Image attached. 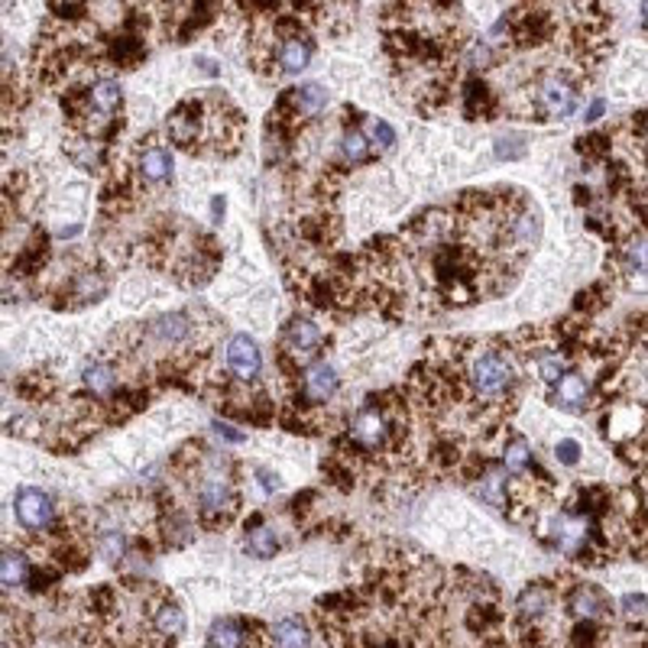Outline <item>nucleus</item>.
<instances>
[{
	"label": "nucleus",
	"instance_id": "f257e3e1",
	"mask_svg": "<svg viewBox=\"0 0 648 648\" xmlns=\"http://www.w3.org/2000/svg\"><path fill=\"white\" fill-rule=\"evenodd\" d=\"M195 502H198V522L205 529H224V525L233 522V516L240 510V493L233 477L227 473L224 461L211 457V467L198 480Z\"/></svg>",
	"mask_w": 648,
	"mask_h": 648
},
{
	"label": "nucleus",
	"instance_id": "f03ea898",
	"mask_svg": "<svg viewBox=\"0 0 648 648\" xmlns=\"http://www.w3.org/2000/svg\"><path fill=\"white\" fill-rule=\"evenodd\" d=\"M324 348V334L311 318H299L286 324L282 340H279V367H282V376L295 379L299 373H305L309 367L318 363V354Z\"/></svg>",
	"mask_w": 648,
	"mask_h": 648
},
{
	"label": "nucleus",
	"instance_id": "7ed1b4c3",
	"mask_svg": "<svg viewBox=\"0 0 648 648\" xmlns=\"http://www.w3.org/2000/svg\"><path fill=\"white\" fill-rule=\"evenodd\" d=\"M166 133L178 149L186 153H201L205 149V137H208V108L205 98H186L172 108L169 120H166Z\"/></svg>",
	"mask_w": 648,
	"mask_h": 648
},
{
	"label": "nucleus",
	"instance_id": "20e7f679",
	"mask_svg": "<svg viewBox=\"0 0 648 648\" xmlns=\"http://www.w3.org/2000/svg\"><path fill=\"white\" fill-rule=\"evenodd\" d=\"M577 81L571 78V71H551L538 81L532 98V110H538L541 120L551 117V120H564L577 110Z\"/></svg>",
	"mask_w": 648,
	"mask_h": 648
},
{
	"label": "nucleus",
	"instance_id": "39448f33",
	"mask_svg": "<svg viewBox=\"0 0 648 648\" xmlns=\"http://www.w3.org/2000/svg\"><path fill=\"white\" fill-rule=\"evenodd\" d=\"M14 512L20 529L30 535H49L59 525V512H55V502L46 490L39 486H20L14 496Z\"/></svg>",
	"mask_w": 648,
	"mask_h": 648
},
{
	"label": "nucleus",
	"instance_id": "423d86ee",
	"mask_svg": "<svg viewBox=\"0 0 648 648\" xmlns=\"http://www.w3.org/2000/svg\"><path fill=\"white\" fill-rule=\"evenodd\" d=\"M149 629L162 648H172L186 635V613L176 603L169 590H153L149 594Z\"/></svg>",
	"mask_w": 648,
	"mask_h": 648
},
{
	"label": "nucleus",
	"instance_id": "0eeeda50",
	"mask_svg": "<svg viewBox=\"0 0 648 648\" xmlns=\"http://www.w3.org/2000/svg\"><path fill=\"white\" fill-rule=\"evenodd\" d=\"M564 606L571 613L574 623H610L613 619V603L594 584H567L564 586Z\"/></svg>",
	"mask_w": 648,
	"mask_h": 648
},
{
	"label": "nucleus",
	"instance_id": "6e6552de",
	"mask_svg": "<svg viewBox=\"0 0 648 648\" xmlns=\"http://www.w3.org/2000/svg\"><path fill=\"white\" fill-rule=\"evenodd\" d=\"M338 386H340L338 370H334L331 363L318 360L315 367H309V370L301 373L299 389H295V395H292V405L295 409H318V405H328V402L334 399V393H338Z\"/></svg>",
	"mask_w": 648,
	"mask_h": 648
},
{
	"label": "nucleus",
	"instance_id": "1a4fd4ad",
	"mask_svg": "<svg viewBox=\"0 0 648 648\" xmlns=\"http://www.w3.org/2000/svg\"><path fill=\"white\" fill-rule=\"evenodd\" d=\"M108 276H104V270H91V266H85V270H78L69 276V282H65L62 289H59V309H81V305H91V301L104 299L108 295Z\"/></svg>",
	"mask_w": 648,
	"mask_h": 648
},
{
	"label": "nucleus",
	"instance_id": "9d476101",
	"mask_svg": "<svg viewBox=\"0 0 648 648\" xmlns=\"http://www.w3.org/2000/svg\"><path fill=\"white\" fill-rule=\"evenodd\" d=\"M133 176H137V182H147V186H166L172 178V156L156 137L139 139Z\"/></svg>",
	"mask_w": 648,
	"mask_h": 648
},
{
	"label": "nucleus",
	"instance_id": "9b49d317",
	"mask_svg": "<svg viewBox=\"0 0 648 648\" xmlns=\"http://www.w3.org/2000/svg\"><path fill=\"white\" fill-rule=\"evenodd\" d=\"M555 596H557V586L548 584V580L529 584L516 600V625L538 629V623L548 616V610L555 606Z\"/></svg>",
	"mask_w": 648,
	"mask_h": 648
},
{
	"label": "nucleus",
	"instance_id": "f8f14e48",
	"mask_svg": "<svg viewBox=\"0 0 648 648\" xmlns=\"http://www.w3.org/2000/svg\"><path fill=\"white\" fill-rule=\"evenodd\" d=\"M224 357H227V370H231L233 379L243 383V386L260 376L262 357H260V348H256V340L247 338V334H233V338L227 340Z\"/></svg>",
	"mask_w": 648,
	"mask_h": 648
},
{
	"label": "nucleus",
	"instance_id": "ddd939ff",
	"mask_svg": "<svg viewBox=\"0 0 648 648\" xmlns=\"http://www.w3.org/2000/svg\"><path fill=\"white\" fill-rule=\"evenodd\" d=\"M461 98H463V117H467V120H496V114H500V98H496V94L490 91V85L477 75L463 81Z\"/></svg>",
	"mask_w": 648,
	"mask_h": 648
},
{
	"label": "nucleus",
	"instance_id": "4468645a",
	"mask_svg": "<svg viewBox=\"0 0 648 648\" xmlns=\"http://www.w3.org/2000/svg\"><path fill=\"white\" fill-rule=\"evenodd\" d=\"M590 393H594V383H590V376L580 370H567V376L557 383L555 389H551L548 399L555 402L557 409H567V412H580L590 402Z\"/></svg>",
	"mask_w": 648,
	"mask_h": 648
},
{
	"label": "nucleus",
	"instance_id": "2eb2a0df",
	"mask_svg": "<svg viewBox=\"0 0 648 648\" xmlns=\"http://www.w3.org/2000/svg\"><path fill=\"white\" fill-rule=\"evenodd\" d=\"M81 383H85V389L91 393V399H100V402H110L120 393V376H117V367L110 360L85 363Z\"/></svg>",
	"mask_w": 648,
	"mask_h": 648
},
{
	"label": "nucleus",
	"instance_id": "dca6fc26",
	"mask_svg": "<svg viewBox=\"0 0 648 648\" xmlns=\"http://www.w3.org/2000/svg\"><path fill=\"white\" fill-rule=\"evenodd\" d=\"M100 55H104L110 65H120V69H137V65L147 59V43H143V36L120 33V36L104 39V52Z\"/></svg>",
	"mask_w": 648,
	"mask_h": 648
},
{
	"label": "nucleus",
	"instance_id": "f3484780",
	"mask_svg": "<svg viewBox=\"0 0 648 648\" xmlns=\"http://www.w3.org/2000/svg\"><path fill=\"white\" fill-rule=\"evenodd\" d=\"M311 52H315V43H311L309 33H305V36L279 39V43H276V65H279V71H289V75L301 71L305 65H309Z\"/></svg>",
	"mask_w": 648,
	"mask_h": 648
},
{
	"label": "nucleus",
	"instance_id": "a211bd4d",
	"mask_svg": "<svg viewBox=\"0 0 648 648\" xmlns=\"http://www.w3.org/2000/svg\"><path fill=\"white\" fill-rule=\"evenodd\" d=\"M46 262H49V233L33 231L26 247L14 260V276H36V272L46 270Z\"/></svg>",
	"mask_w": 648,
	"mask_h": 648
},
{
	"label": "nucleus",
	"instance_id": "6ab92c4d",
	"mask_svg": "<svg viewBox=\"0 0 648 648\" xmlns=\"http://www.w3.org/2000/svg\"><path fill=\"white\" fill-rule=\"evenodd\" d=\"M108 153H110V147L104 143V139L78 137V133H71L69 137V156H71V162H75L78 169H88V172L104 169Z\"/></svg>",
	"mask_w": 648,
	"mask_h": 648
},
{
	"label": "nucleus",
	"instance_id": "aec40b11",
	"mask_svg": "<svg viewBox=\"0 0 648 648\" xmlns=\"http://www.w3.org/2000/svg\"><path fill=\"white\" fill-rule=\"evenodd\" d=\"M88 94H91L94 114L120 120L117 114H120V104H124V91H120V85H117V78H98V81H91Z\"/></svg>",
	"mask_w": 648,
	"mask_h": 648
},
{
	"label": "nucleus",
	"instance_id": "412c9836",
	"mask_svg": "<svg viewBox=\"0 0 648 648\" xmlns=\"http://www.w3.org/2000/svg\"><path fill=\"white\" fill-rule=\"evenodd\" d=\"M270 642L272 648H311V633L299 616H286L270 629Z\"/></svg>",
	"mask_w": 648,
	"mask_h": 648
},
{
	"label": "nucleus",
	"instance_id": "4be33fe9",
	"mask_svg": "<svg viewBox=\"0 0 648 648\" xmlns=\"http://www.w3.org/2000/svg\"><path fill=\"white\" fill-rule=\"evenodd\" d=\"M30 574H33V564L24 551L4 548V557H0V584H4V590L30 584Z\"/></svg>",
	"mask_w": 648,
	"mask_h": 648
},
{
	"label": "nucleus",
	"instance_id": "5701e85b",
	"mask_svg": "<svg viewBox=\"0 0 648 648\" xmlns=\"http://www.w3.org/2000/svg\"><path fill=\"white\" fill-rule=\"evenodd\" d=\"M532 451H529V441L525 438H510L502 444V471L510 473L512 480H522L525 473L532 471Z\"/></svg>",
	"mask_w": 648,
	"mask_h": 648
},
{
	"label": "nucleus",
	"instance_id": "b1692460",
	"mask_svg": "<svg viewBox=\"0 0 648 648\" xmlns=\"http://www.w3.org/2000/svg\"><path fill=\"white\" fill-rule=\"evenodd\" d=\"M477 493L480 500H486L490 506H496V510H506L510 506V486H506V473L500 471V467H493L490 463V471L480 477L477 483Z\"/></svg>",
	"mask_w": 648,
	"mask_h": 648
},
{
	"label": "nucleus",
	"instance_id": "393cba45",
	"mask_svg": "<svg viewBox=\"0 0 648 648\" xmlns=\"http://www.w3.org/2000/svg\"><path fill=\"white\" fill-rule=\"evenodd\" d=\"M98 551L104 561L120 564L127 557V551H130V538H127V532H120L117 525H108V529H100L98 535Z\"/></svg>",
	"mask_w": 648,
	"mask_h": 648
},
{
	"label": "nucleus",
	"instance_id": "a878e982",
	"mask_svg": "<svg viewBox=\"0 0 648 648\" xmlns=\"http://www.w3.org/2000/svg\"><path fill=\"white\" fill-rule=\"evenodd\" d=\"M623 266L629 272H642V276H648V233H635V237L625 240Z\"/></svg>",
	"mask_w": 648,
	"mask_h": 648
},
{
	"label": "nucleus",
	"instance_id": "bb28decb",
	"mask_svg": "<svg viewBox=\"0 0 648 648\" xmlns=\"http://www.w3.org/2000/svg\"><path fill=\"white\" fill-rule=\"evenodd\" d=\"M538 376H541V383L557 386V383L567 376V354H557V350H538Z\"/></svg>",
	"mask_w": 648,
	"mask_h": 648
},
{
	"label": "nucleus",
	"instance_id": "cd10ccee",
	"mask_svg": "<svg viewBox=\"0 0 648 648\" xmlns=\"http://www.w3.org/2000/svg\"><path fill=\"white\" fill-rule=\"evenodd\" d=\"M243 548H247L253 557H272V555H276V548H279V538H276V532H272V529L260 525V529H253V532L247 535Z\"/></svg>",
	"mask_w": 648,
	"mask_h": 648
},
{
	"label": "nucleus",
	"instance_id": "c85d7f7f",
	"mask_svg": "<svg viewBox=\"0 0 648 648\" xmlns=\"http://www.w3.org/2000/svg\"><path fill=\"white\" fill-rule=\"evenodd\" d=\"M340 149H344V159L348 162H367L370 159V137L360 133L357 127H350L340 139Z\"/></svg>",
	"mask_w": 648,
	"mask_h": 648
},
{
	"label": "nucleus",
	"instance_id": "c756f323",
	"mask_svg": "<svg viewBox=\"0 0 648 648\" xmlns=\"http://www.w3.org/2000/svg\"><path fill=\"white\" fill-rule=\"evenodd\" d=\"M613 149V139L606 133H590V137H580L577 139V153L584 156L586 162H603L610 156Z\"/></svg>",
	"mask_w": 648,
	"mask_h": 648
},
{
	"label": "nucleus",
	"instance_id": "7c9ffc66",
	"mask_svg": "<svg viewBox=\"0 0 648 648\" xmlns=\"http://www.w3.org/2000/svg\"><path fill=\"white\" fill-rule=\"evenodd\" d=\"M577 311H584V315H596L600 309H606V286L603 282H594L590 289H584V292L577 295Z\"/></svg>",
	"mask_w": 648,
	"mask_h": 648
},
{
	"label": "nucleus",
	"instance_id": "2f4dec72",
	"mask_svg": "<svg viewBox=\"0 0 648 648\" xmlns=\"http://www.w3.org/2000/svg\"><path fill=\"white\" fill-rule=\"evenodd\" d=\"M529 153V147H525V137H519V133H506V137L496 139V156L506 162L512 159H522V156Z\"/></svg>",
	"mask_w": 648,
	"mask_h": 648
},
{
	"label": "nucleus",
	"instance_id": "473e14b6",
	"mask_svg": "<svg viewBox=\"0 0 648 648\" xmlns=\"http://www.w3.org/2000/svg\"><path fill=\"white\" fill-rule=\"evenodd\" d=\"M367 137H370V143L379 149H393V143H395V130L386 124V120H376V117L367 124Z\"/></svg>",
	"mask_w": 648,
	"mask_h": 648
},
{
	"label": "nucleus",
	"instance_id": "72a5a7b5",
	"mask_svg": "<svg viewBox=\"0 0 648 648\" xmlns=\"http://www.w3.org/2000/svg\"><path fill=\"white\" fill-rule=\"evenodd\" d=\"M555 457H557V463H567V467H574V463L580 461V444L574 438H561L555 444Z\"/></svg>",
	"mask_w": 648,
	"mask_h": 648
},
{
	"label": "nucleus",
	"instance_id": "f704fd0d",
	"mask_svg": "<svg viewBox=\"0 0 648 648\" xmlns=\"http://www.w3.org/2000/svg\"><path fill=\"white\" fill-rule=\"evenodd\" d=\"M623 613H625V619H645L648 616V600L645 596H625L623 600Z\"/></svg>",
	"mask_w": 648,
	"mask_h": 648
},
{
	"label": "nucleus",
	"instance_id": "c9c22d12",
	"mask_svg": "<svg viewBox=\"0 0 648 648\" xmlns=\"http://www.w3.org/2000/svg\"><path fill=\"white\" fill-rule=\"evenodd\" d=\"M214 432L221 434L224 441H231V444H243V441H247V434L237 432V428H233V424H227V422H214Z\"/></svg>",
	"mask_w": 648,
	"mask_h": 648
},
{
	"label": "nucleus",
	"instance_id": "e433bc0d",
	"mask_svg": "<svg viewBox=\"0 0 648 648\" xmlns=\"http://www.w3.org/2000/svg\"><path fill=\"white\" fill-rule=\"evenodd\" d=\"M309 502H315V490H305L301 496H295V500H292V516H295V519L305 516V512L311 510Z\"/></svg>",
	"mask_w": 648,
	"mask_h": 648
},
{
	"label": "nucleus",
	"instance_id": "4c0bfd02",
	"mask_svg": "<svg viewBox=\"0 0 648 648\" xmlns=\"http://www.w3.org/2000/svg\"><path fill=\"white\" fill-rule=\"evenodd\" d=\"M256 477H260V486L266 493H276L279 490V477L272 471H266V467H256Z\"/></svg>",
	"mask_w": 648,
	"mask_h": 648
},
{
	"label": "nucleus",
	"instance_id": "58836bf2",
	"mask_svg": "<svg viewBox=\"0 0 648 648\" xmlns=\"http://www.w3.org/2000/svg\"><path fill=\"white\" fill-rule=\"evenodd\" d=\"M224 195H214V198H211V217H214V221H221V217H224Z\"/></svg>",
	"mask_w": 648,
	"mask_h": 648
},
{
	"label": "nucleus",
	"instance_id": "ea45409f",
	"mask_svg": "<svg viewBox=\"0 0 648 648\" xmlns=\"http://www.w3.org/2000/svg\"><path fill=\"white\" fill-rule=\"evenodd\" d=\"M603 110H606V104H603V100H594V104L586 108V120H590V124H596V120L603 117Z\"/></svg>",
	"mask_w": 648,
	"mask_h": 648
},
{
	"label": "nucleus",
	"instance_id": "a19ab883",
	"mask_svg": "<svg viewBox=\"0 0 648 648\" xmlns=\"http://www.w3.org/2000/svg\"><path fill=\"white\" fill-rule=\"evenodd\" d=\"M635 137H639L642 143H645V147H648V114H642V117H639V124H635Z\"/></svg>",
	"mask_w": 648,
	"mask_h": 648
},
{
	"label": "nucleus",
	"instance_id": "79ce46f5",
	"mask_svg": "<svg viewBox=\"0 0 648 648\" xmlns=\"http://www.w3.org/2000/svg\"><path fill=\"white\" fill-rule=\"evenodd\" d=\"M574 201H577V205H590V192H586V188H574Z\"/></svg>",
	"mask_w": 648,
	"mask_h": 648
},
{
	"label": "nucleus",
	"instance_id": "37998d69",
	"mask_svg": "<svg viewBox=\"0 0 648 648\" xmlns=\"http://www.w3.org/2000/svg\"><path fill=\"white\" fill-rule=\"evenodd\" d=\"M642 16H645V24H648V0L642 4Z\"/></svg>",
	"mask_w": 648,
	"mask_h": 648
}]
</instances>
